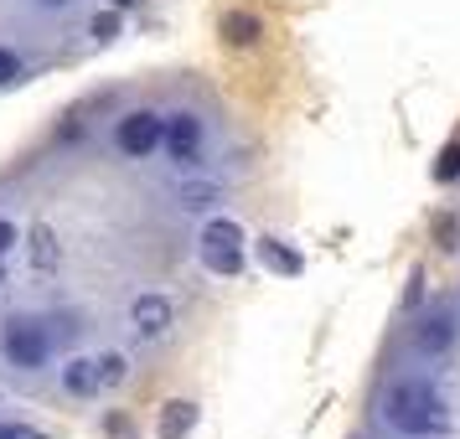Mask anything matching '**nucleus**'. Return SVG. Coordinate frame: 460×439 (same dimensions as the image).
<instances>
[{"mask_svg": "<svg viewBox=\"0 0 460 439\" xmlns=\"http://www.w3.org/2000/svg\"><path fill=\"white\" fill-rule=\"evenodd\" d=\"M383 424L403 439H445L450 435V398L424 377H398L383 398Z\"/></svg>", "mask_w": 460, "mask_h": 439, "instance_id": "f257e3e1", "label": "nucleus"}, {"mask_svg": "<svg viewBox=\"0 0 460 439\" xmlns=\"http://www.w3.org/2000/svg\"><path fill=\"white\" fill-rule=\"evenodd\" d=\"M223 37H228L233 47H253L259 42V22H253L249 11H228V16H223Z\"/></svg>", "mask_w": 460, "mask_h": 439, "instance_id": "9b49d317", "label": "nucleus"}, {"mask_svg": "<svg viewBox=\"0 0 460 439\" xmlns=\"http://www.w3.org/2000/svg\"><path fill=\"white\" fill-rule=\"evenodd\" d=\"M114 140H119L125 155H155V150H161V114H150V109L125 114L119 129H114Z\"/></svg>", "mask_w": 460, "mask_h": 439, "instance_id": "20e7f679", "label": "nucleus"}, {"mask_svg": "<svg viewBox=\"0 0 460 439\" xmlns=\"http://www.w3.org/2000/svg\"><path fill=\"white\" fill-rule=\"evenodd\" d=\"M11 249H16V223H11V217H0V259H5Z\"/></svg>", "mask_w": 460, "mask_h": 439, "instance_id": "6ab92c4d", "label": "nucleus"}, {"mask_svg": "<svg viewBox=\"0 0 460 439\" xmlns=\"http://www.w3.org/2000/svg\"><path fill=\"white\" fill-rule=\"evenodd\" d=\"M456 336H460L456 311H429V315L414 326V347H419L424 356H445L450 347H456Z\"/></svg>", "mask_w": 460, "mask_h": 439, "instance_id": "39448f33", "label": "nucleus"}, {"mask_svg": "<svg viewBox=\"0 0 460 439\" xmlns=\"http://www.w3.org/2000/svg\"><path fill=\"white\" fill-rule=\"evenodd\" d=\"M16 73H22V63H16V52H11V47H0V83H11Z\"/></svg>", "mask_w": 460, "mask_h": 439, "instance_id": "dca6fc26", "label": "nucleus"}, {"mask_svg": "<svg viewBox=\"0 0 460 439\" xmlns=\"http://www.w3.org/2000/svg\"><path fill=\"white\" fill-rule=\"evenodd\" d=\"M31 264H37V269H52V264H58V238H52V228L31 233Z\"/></svg>", "mask_w": 460, "mask_h": 439, "instance_id": "4468645a", "label": "nucleus"}, {"mask_svg": "<svg viewBox=\"0 0 460 439\" xmlns=\"http://www.w3.org/2000/svg\"><path fill=\"white\" fill-rule=\"evenodd\" d=\"M109 439H135V424H129V418H119V414H109Z\"/></svg>", "mask_w": 460, "mask_h": 439, "instance_id": "a211bd4d", "label": "nucleus"}, {"mask_svg": "<svg viewBox=\"0 0 460 439\" xmlns=\"http://www.w3.org/2000/svg\"><path fill=\"white\" fill-rule=\"evenodd\" d=\"M37 5H47V11H58V5H67V0H37Z\"/></svg>", "mask_w": 460, "mask_h": 439, "instance_id": "4be33fe9", "label": "nucleus"}, {"mask_svg": "<svg viewBox=\"0 0 460 439\" xmlns=\"http://www.w3.org/2000/svg\"><path fill=\"white\" fill-rule=\"evenodd\" d=\"M0 439H37L31 429H16V424H0Z\"/></svg>", "mask_w": 460, "mask_h": 439, "instance_id": "aec40b11", "label": "nucleus"}, {"mask_svg": "<svg viewBox=\"0 0 460 439\" xmlns=\"http://www.w3.org/2000/svg\"><path fill=\"white\" fill-rule=\"evenodd\" d=\"M435 176H439V181H456V176H460V145H450V150H445V155H439Z\"/></svg>", "mask_w": 460, "mask_h": 439, "instance_id": "2eb2a0df", "label": "nucleus"}, {"mask_svg": "<svg viewBox=\"0 0 460 439\" xmlns=\"http://www.w3.org/2000/svg\"><path fill=\"white\" fill-rule=\"evenodd\" d=\"M217 197H223V191H217V181H187V187L176 191V202H181L187 212H208Z\"/></svg>", "mask_w": 460, "mask_h": 439, "instance_id": "f8f14e48", "label": "nucleus"}, {"mask_svg": "<svg viewBox=\"0 0 460 439\" xmlns=\"http://www.w3.org/2000/svg\"><path fill=\"white\" fill-rule=\"evenodd\" d=\"M63 388L73 398H93L99 393V367H93L88 356H73V362L63 367Z\"/></svg>", "mask_w": 460, "mask_h": 439, "instance_id": "1a4fd4ad", "label": "nucleus"}, {"mask_svg": "<svg viewBox=\"0 0 460 439\" xmlns=\"http://www.w3.org/2000/svg\"><path fill=\"white\" fill-rule=\"evenodd\" d=\"M109 5H114V11H129V5H135V0H109Z\"/></svg>", "mask_w": 460, "mask_h": 439, "instance_id": "412c9836", "label": "nucleus"}, {"mask_svg": "<svg viewBox=\"0 0 460 439\" xmlns=\"http://www.w3.org/2000/svg\"><path fill=\"white\" fill-rule=\"evenodd\" d=\"M249 238L243 228L233 223V217H208V228H202V249H243Z\"/></svg>", "mask_w": 460, "mask_h": 439, "instance_id": "9d476101", "label": "nucleus"}, {"mask_svg": "<svg viewBox=\"0 0 460 439\" xmlns=\"http://www.w3.org/2000/svg\"><path fill=\"white\" fill-rule=\"evenodd\" d=\"M93 367H99V388H119V382L129 377V362H125L119 352H104Z\"/></svg>", "mask_w": 460, "mask_h": 439, "instance_id": "ddd939ff", "label": "nucleus"}, {"mask_svg": "<svg viewBox=\"0 0 460 439\" xmlns=\"http://www.w3.org/2000/svg\"><path fill=\"white\" fill-rule=\"evenodd\" d=\"M259 259H264V269L285 274V279H295V274L305 269V259H300L285 238H259Z\"/></svg>", "mask_w": 460, "mask_h": 439, "instance_id": "0eeeda50", "label": "nucleus"}, {"mask_svg": "<svg viewBox=\"0 0 460 439\" xmlns=\"http://www.w3.org/2000/svg\"><path fill=\"white\" fill-rule=\"evenodd\" d=\"M114 31H119V16H114V11H104V16H93V37H114Z\"/></svg>", "mask_w": 460, "mask_h": 439, "instance_id": "f3484780", "label": "nucleus"}, {"mask_svg": "<svg viewBox=\"0 0 460 439\" xmlns=\"http://www.w3.org/2000/svg\"><path fill=\"white\" fill-rule=\"evenodd\" d=\"M161 145L176 166H197L202 161V119L197 114H171L161 119Z\"/></svg>", "mask_w": 460, "mask_h": 439, "instance_id": "7ed1b4c3", "label": "nucleus"}, {"mask_svg": "<svg viewBox=\"0 0 460 439\" xmlns=\"http://www.w3.org/2000/svg\"><path fill=\"white\" fill-rule=\"evenodd\" d=\"M0 352H5L11 367L37 373V367H47V356H52V341H47V331L37 320H11V326L0 331Z\"/></svg>", "mask_w": 460, "mask_h": 439, "instance_id": "f03ea898", "label": "nucleus"}, {"mask_svg": "<svg viewBox=\"0 0 460 439\" xmlns=\"http://www.w3.org/2000/svg\"><path fill=\"white\" fill-rule=\"evenodd\" d=\"M191 429H197V403L176 398V403L161 408V439H187Z\"/></svg>", "mask_w": 460, "mask_h": 439, "instance_id": "6e6552de", "label": "nucleus"}, {"mask_svg": "<svg viewBox=\"0 0 460 439\" xmlns=\"http://www.w3.org/2000/svg\"><path fill=\"white\" fill-rule=\"evenodd\" d=\"M0 285H5V259H0Z\"/></svg>", "mask_w": 460, "mask_h": 439, "instance_id": "5701e85b", "label": "nucleus"}, {"mask_svg": "<svg viewBox=\"0 0 460 439\" xmlns=\"http://www.w3.org/2000/svg\"><path fill=\"white\" fill-rule=\"evenodd\" d=\"M129 320H135V331H140V336H166L171 300H166V294H140V300L129 305Z\"/></svg>", "mask_w": 460, "mask_h": 439, "instance_id": "423d86ee", "label": "nucleus"}]
</instances>
